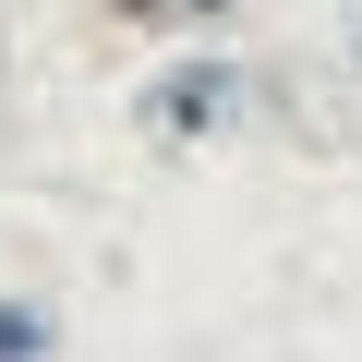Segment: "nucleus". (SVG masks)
<instances>
[{"mask_svg":"<svg viewBox=\"0 0 362 362\" xmlns=\"http://www.w3.org/2000/svg\"><path fill=\"white\" fill-rule=\"evenodd\" d=\"M242 97H254V73H230V61L157 73V85H145V121H157V133H218V121H242Z\"/></svg>","mask_w":362,"mask_h":362,"instance_id":"nucleus-1","label":"nucleus"},{"mask_svg":"<svg viewBox=\"0 0 362 362\" xmlns=\"http://www.w3.org/2000/svg\"><path fill=\"white\" fill-rule=\"evenodd\" d=\"M230 13H242V0H121V25H145V37H206Z\"/></svg>","mask_w":362,"mask_h":362,"instance_id":"nucleus-2","label":"nucleus"},{"mask_svg":"<svg viewBox=\"0 0 362 362\" xmlns=\"http://www.w3.org/2000/svg\"><path fill=\"white\" fill-rule=\"evenodd\" d=\"M49 350V314H13V302H0V362H37Z\"/></svg>","mask_w":362,"mask_h":362,"instance_id":"nucleus-3","label":"nucleus"}]
</instances>
